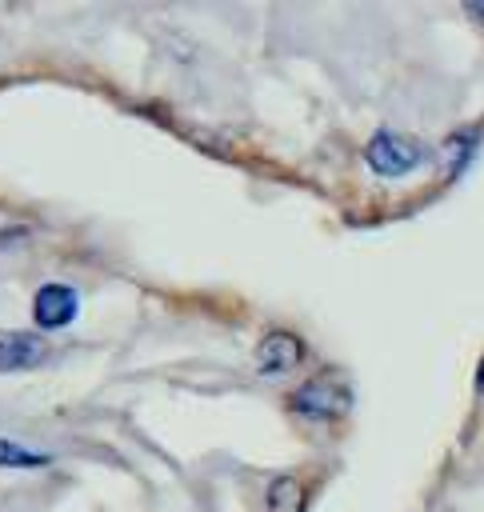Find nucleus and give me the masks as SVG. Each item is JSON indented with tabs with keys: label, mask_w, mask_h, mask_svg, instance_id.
Here are the masks:
<instances>
[{
	"label": "nucleus",
	"mask_w": 484,
	"mask_h": 512,
	"mask_svg": "<svg viewBox=\"0 0 484 512\" xmlns=\"http://www.w3.org/2000/svg\"><path fill=\"white\" fill-rule=\"evenodd\" d=\"M364 160H368V168H372L376 176L400 180V176H408V172H416V168L424 164V148H420L416 140L392 132V128H380V132L368 140Z\"/></svg>",
	"instance_id": "obj_1"
},
{
	"label": "nucleus",
	"mask_w": 484,
	"mask_h": 512,
	"mask_svg": "<svg viewBox=\"0 0 484 512\" xmlns=\"http://www.w3.org/2000/svg\"><path fill=\"white\" fill-rule=\"evenodd\" d=\"M292 408L304 420H336L348 412V388L336 380H308L292 392Z\"/></svg>",
	"instance_id": "obj_2"
},
{
	"label": "nucleus",
	"mask_w": 484,
	"mask_h": 512,
	"mask_svg": "<svg viewBox=\"0 0 484 512\" xmlns=\"http://www.w3.org/2000/svg\"><path fill=\"white\" fill-rule=\"evenodd\" d=\"M76 312H80V296L72 284H44L32 296V316L40 328H64L76 320Z\"/></svg>",
	"instance_id": "obj_3"
},
{
	"label": "nucleus",
	"mask_w": 484,
	"mask_h": 512,
	"mask_svg": "<svg viewBox=\"0 0 484 512\" xmlns=\"http://www.w3.org/2000/svg\"><path fill=\"white\" fill-rule=\"evenodd\" d=\"M304 360V344L292 332H268L256 348V368L264 376H284Z\"/></svg>",
	"instance_id": "obj_4"
},
{
	"label": "nucleus",
	"mask_w": 484,
	"mask_h": 512,
	"mask_svg": "<svg viewBox=\"0 0 484 512\" xmlns=\"http://www.w3.org/2000/svg\"><path fill=\"white\" fill-rule=\"evenodd\" d=\"M48 356V344L32 332H16V328H0V372H24L36 368Z\"/></svg>",
	"instance_id": "obj_5"
},
{
	"label": "nucleus",
	"mask_w": 484,
	"mask_h": 512,
	"mask_svg": "<svg viewBox=\"0 0 484 512\" xmlns=\"http://www.w3.org/2000/svg\"><path fill=\"white\" fill-rule=\"evenodd\" d=\"M52 456L48 452H36L12 436H0V468H44Z\"/></svg>",
	"instance_id": "obj_6"
},
{
	"label": "nucleus",
	"mask_w": 484,
	"mask_h": 512,
	"mask_svg": "<svg viewBox=\"0 0 484 512\" xmlns=\"http://www.w3.org/2000/svg\"><path fill=\"white\" fill-rule=\"evenodd\" d=\"M304 508V488L296 476H280L268 488V512H300Z\"/></svg>",
	"instance_id": "obj_7"
},
{
	"label": "nucleus",
	"mask_w": 484,
	"mask_h": 512,
	"mask_svg": "<svg viewBox=\"0 0 484 512\" xmlns=\"http://www.w3.org/2000/svg\"><path fill=\"white\" fill-rule=\"evenodd\" d=\"M468 16L480 20V28H484V4H468Z\"/></svg>",
	"instance_id": "obj_8"
},
{
	"label": "nucleus",
	"mask_w": 484,
	"mask_h": 512,
	"mask_svg": "<svg viewBox=\"0 0 484 512\" xmlns=\"http://www.w3.org/2000/svg\"><path fill=\"white\" fill-rule=\"evenodd\" d=\"M476 392H484V360H480V368H476Z\"/></svg>",
	"instance_id": "obj_9"
}]
</instances>
